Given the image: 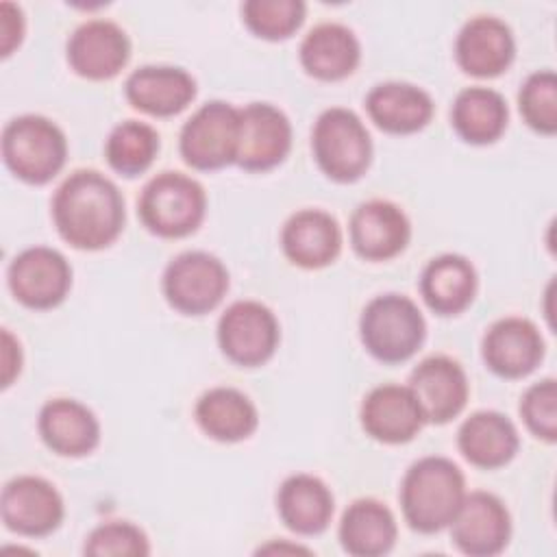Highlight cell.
<instances>
[{
    "label": "cell",
    "mask_w": 557,
    "mask_h": 557,
    "mask_svg": "<svg viewBox=\"0 0 557 557\" xmlns=\"http://www.w3.org/2000/svg\"><path fill=\"white\" fill-rule=\"evenodd\" d=\"M124 198L117 185L96 170L72 172L54 191L52 220L74 248L100 250L124 228Z\"/></svg>",
    "instance_id": "obj_1"
},
{
    "label": "cell",
    "mask_w": 557,
    "mask_h": 557,
    "mask_svg": "<svg viewBox=\"0 0 557 557\" xmlns=\"http://www.w3.org/2000/svg\"><path fill=\"white\" fill-rule=\"evenodd\" d=\"M398 496L413 531L437 533L453 522L466 496V479L450 459L422 457L405 472Z\"/></svg>",
    "instance_id": "obj_2"
},
{
    "label": "cell",
    "mask_w": 557,
    "mask_h": 557,
    "mask_svg": "<svg viewBox=\"0 0 557 557\" xmlns=\"http://www.w3.org/2000/svg\"><path fill=\"white\" fill-rule=\"evenodd\" d=\"M366 350L383 363H400L418 352L426 337V322L418 305L403 294L372 298L359 318Z\"/></svg>",
    "instance_id": "obj_3"
},
{
    "label": "cell",
    "mask_w": 557,
    "mask_h": 557,
    "mask_svg": "<svg viewBox=\"0 0 557 557\" xmlns=\"http://www.w3.org/2000/svg\"><path fill=\"white\" fill-rule=\"evenodd\" d=\"M207 211L202 185L183 172L152 176L137 200L141 224L159 237H185L194 233Z\"/></svg>",
    "instance_id": "obj_4"
},
{
    "label": "cell",
    "mask_w": 557,
    "mask_h": 557,
    "mask_svg": "<svg viewBox=\"0 0 557 557\" xmlns=\"http://www.w3.org/2000/svg\"><path fill=\"white\" fill-rule=\"evenodd\" d=\"M67 157L63 131L48 117L26 113L13 117L2 131V159L7 168L30 185L57 176Z\"/></svg>",
    "instance_id": "obj_5"
},
{
    "label": "cell",
    "mask_w": 557,
    "mask_h": 557,
    "mask_svg": "<svg viewBox=\"0 0 557 557\" xmlns=\"http://www.w3.org/2000/svg\"><path fill=\"white\" fill-rule=\"evenodd\" d=\"M311 148L320 170L337 183L361 178L372 161V139L366 124L344 107L320 113L311 131Z\"/></svg>",
    "instance_id": "obj_6"
},
{
    "label": "cell",
    "mask_w": 557,
    "mask_h": 557,
    "mask_svg": "<svg viewBox=\"0 0 557 557\" xmlns=\"http://www.w3.org/2000/svg\"><path fill=\"white\" fill-rule=\"evenodd\" d=\"M228 289L224 263L202 250L176 255L163 272V296L178 313L202 315L213 311Z\"/></svg>",
    "instance_id": "obj_7"
},
{
    "label": "cell",
    "mask_w": 557,
    "mask_h": 557,
    "mask_svg": "<svg viewBox=\"0 0 557 557\" xmlns=\"http://www.w3.org/2000/svg\"><path fill=\"white\" fill-rule=\"evenodd\" d=\"M239 109L224 100L205 102L181 128V157L194 170H220L235 163Z\"/></svg>",
    "instance_id": "obj_8"
},
{
    "label": "cell",
    "mask_w": 557,
    "mask_h": 557,
    "mask_svg": "<svg viewBox=\"0 0 557 557\" xmlns=\"http://www.w3.org/2000/svg\"><path fill=\"white\" fill-rule=\"evenodd\" d=\"M218 344L224 357L242 368L265 363L278 346V322L257 300H237L218 320Z\"/></svg>",
    "instance_id": "obj_9"
},
{
    "label": "cell",
    "mask_w": 557,
    "mask_h": 557,
    "mask_svg": "<svg viewBox=\"0 0 557 557\" xmlns=\"http://www.w3.org/2000/svg\"><path fill=\"white\" fill-rule=\"evenodd\" d=\"M11 294L28 309H52L72 285L67 259L48 246H33L13 257L7 272Z\"/></svg>",
    "instance_id": "obj_10"
},
{
    "label": "cell",
    "mask_w": 557,
    "mask_h": 557,
    "mask_svg": "<svg viewBox=\"0 0 557 557\" xmlns=\"http://www.w3.org/2000/svg\"><path fill=\"white\" fill-rule=\"evenodd\" d=\"M292 148V124L270 102H250L239 109L235 163L248 172H265L285 161Z\"/></svg>",
    "instance_id": "obj_11"
},
{
    "label": "cell",
    "mask_w": 557,
    "mask_h": 557,
    "mask_svg": "<svg viewBox=\"0 0 557 557\" xmlns=\"http://www.w3.org/2000/svg\"><path fill=\"white\" fill-rule=\"evenodd\" d=\"M2 522L26 537H44L59 529L65 507L57 487L33 474L11 479L0 496Z\"/></svg>",
    "instance_id": "obj_12"
},
{
    "label": "cell",
    "mask_w": 557,
    "mask_h": 557,
    "mask_svg": "<svg viewBox=\"0 0 557 557\" xmlns=\"http://www.w3.org/2000/svg\"><path fill=\"white\" fill-rule=\"evenodd\" d=\"M448 527L455 546L472 557L498 555L511 535L509 511L490 492L466 494Z\"/></svg>",
    "instance_id": "obj_13"
},
{
    "label": "cell",
    "mask_w": 557,
    "mask_h": 557,
    "mask_svg": "<svg viewBox=\"0 0 557 557\" xmlns=\"http://www.w3.org/2000/svg\"><path fill=\"white\" fill-rule=\"evenodd\" d=\"M411 389L424 422L444 424L457 418L468 400V379L463 368L444 355L422 359L409 374Z\"/></svg>",
    "instance_id": "obj_14"
},
{
    "label": "cell",
    "mask_w": 557,
    "mask_h": 557,
    "mask_svg": "<svg viewBox=\"0 0 557 557\" xmlns=\"http://www.w3.org/2000/svg\"><path fill=\"white\" fill-rule=\"evenodd\" d=\"M128 35L109 20H89L67 39L70 67L89 81H107L128 63Z\"/></svg>",
    "instance_id": "obj_15"
},
{
    "label": "cell",
    "mask_w": 557,
    "mask_h": 557,
    "mask_svg": "<svg viewBox=\"0 0 557 557\" xmlns=\"http://www.w3.org/2000/svg\"><path fill=\"white\" fill-rule=\"evenodd\" d=\"M481 355L494 374L520 379L540 366L544 357V339L531 320L509 315L487 329Z\"/></svg>",
    "instance_id": "obj_16"
},
{
    "label": "cell",
    "mask_w": 557,
    "mask_h": 557,
    "mask_svg": "<svg viewBox=\"0 0 557 557\" xmlns=\"http://www.w3.org/2000/svg\"><path fill=\"white\" fill-rule=\"evenodd\" d=\"M352 250L366 261H387L405 250L411 224L405 211L389 200L361 202L350 215Z\"/></svg>",
    "instance_id": "obj_17"
},
{
    "label": "cell",
    "mask_w": 557,
    "mask_h": 557,
    "mask_svg": "<svg viewBox=\"0 0 557 557\" xmlns=\"http://www.w3.org/2000/svg\"><path fill=\"white\" fill-rule=\"evenodd\" d=\"M516 57L511 28L494 15H476L468 20L455 41V59L459 67L479 78L503 74Z\"/></svg>",
    "instance_id": "obj_18"
},
{
    "label": "cell",
    "mask_w": 557,
    "mask_h": 557,
    "mask_svg": "<svg viewBox=\"0 0 557 557\" xmlns=\"http://www.w3.org/2000/svg\"><path fill=\"white\" fill-rule=\"evenodd\" d=\"M363 431L383 444H405L418 435L424 416L407 385L385 383L363 398L361 403Z\"/></svg>",
    "instance_id": "obj_19"
},
{
    "label": "cell",
    "mask_w": 557,
    "mask_h": 557,
    "mask_svg": "<svg viewBox=\"0 0 557 557\" xmlns=\"http://www.w3.org/2000/svg\"><path fill=\"white\" fill-rule=\"evenodd\" d=\"M281 246L294 265L318 270L337 259L342 250V231L331 213L322 209H302L285 222Z\"/></svg>",
    "instance_id": "obj_20"
},
{
    "label": "cell",
    "mask_w": 557,
    "mask_h": 557,
    "mask_svg": "<svg viewBox=\"0 0 557 557\" xmlns=\"http://www.w3.org/2000/svg\"><path fill=\"white\" fill-rule=\"evenodd\" d=\"M126 100L157 117H170L181 113L196 96V81L194 76L174 65H144L124 83Z\"/></svg>",
    "instance_id": "obj_21"
},
{
    "label": "cell",
    "mask_w": 557,
    "mask_h": 557,
    "mask_svg": "<svg viewBox=\"0 0 557 557\" xmlns=\"http://www.w3.org/2000/svg\"><path fill=\"white\" fill-rule=\"evenodd\" d=\"M39 435L61 457L89 455L100 442V424L94 411L72 398L48 400L39 411Z\"/></svg>",
    "instance_id": "obj_22"
},
{
    "label": "cell",
    "mask_w": 557,
    "mask_h": 557,
    "mask_svg": "<svg viewBox=\"0 0 557 557\" xmlns=\"http://www.w3.org/2000/svg\"><path fill=\"white\" fill-rule=\"evenodd\" d=\"M457 446L472 466L494 470L513 459L520 437L507 416L483 409L474 411L461 422L457 431Z\"/></svg>",
    "instance_id": "obj_23"
},
{
    "label": "cell",
    "mask_w": 557,
    "mask_h": 557,
    "mask_svg": "<svg viewBox=\"0 0 557 557\" xmlns=\"http://www.w3.org/2000/svg\"><path fill=\"white\" fill-rule=\"evenodd\" d=\"M370 120L394 135H407L424 128L433 117L431 96L411 83L389 81L374 85L366 96Z\"/></svg>",
    "instance_id": "obj_24"
},
{
    "label": "cell",
    "mask_w": 557,
    "mask_h": 557,
    "mask_svg": "<svg viewBox=\"0 0 557 557\" xmlns=\"http://www.w3.org/2000/svg\"><path fill=\"white\" fill-rule=\"evenodd\" d=\"M361 59V46L355 33L337 22L313 26L300 44V63L305 72L320 81H342L355 72Z\"/></svg>",
    "instance_id": "obj_25"
},
{
    "label": "cell",
    "mask_w": 557,
    "mask_h": 557,
    "mask_svg": "<svg viewBox=\"0 0 557 557\" xmlns=\"http://www.w3.org/2000/svg\"><path fill=\"white\" fill-rule=\"evenodd\" d=\"M276 511L289 531L318 535L333 518V494L313 474H292L276 492Z\"/></svg>",
    "instance_id": "obj_26"
},
{
    "label": "cell",
    "mask_w": 557,
    "mask_h": 557,
    "mask_svg": "<svg viewBox=\"0 0 557 557\" xmlns=\"http://www.w3.org/2000/svg\"><path fill=\"white\" fill-rule=\"evenodd\" d=\"M396 518L376 498H357L339 520V542L348 555L379 557L396 544Z\"/></svg>",
    "instance_id": "obj_27"
},
{
    "label": "cell",
    "mask_w": 557,
    "mask_h": 557,
    "mask_svg": "<svg viewBox=\"0 0 557 557\" xmlns=\"http://www.w3.org/2000/svg\"><path fill=\"white\" fill-rule=\"evenodd\" d=\"M420 294L440 315L461 313L476 294V270L461 255H440L422 270Z\"/></svg>",
    "instance_id": "obj_28"
},
{
    "label": "cell",
    "mask_w": 557,
    "mask_h": 557,
    "mask_svg": "<svg viewBox=\"0 0 557 557\" xmlns=\"http://www.w3.org/2000/svg\"><path fill=\"white\" fill-rule=\"evenodd\" d=\"M198 426L218 442H242L259 424L252 400L235 387H213L205 392L194 409Z\"/></svg>",
    "instance_id": "obj_29"
},
{
    "label": "cell",
    "mask_w": 557,
    "mask_h": 557,
    "mask_svg": "<svg viewBox=\"0 0 557 557\" xmlns=\"http://www.w3.org/2000/svg\"><path fill=\"white\" fill-rule=\"evenodd\" d=\"M509 120V109L505 98L490 87H468L457 94L453 109H450V122L457 135L476 146H485L496 141Z\"/></svg>",
    "instance_id": "obj_30"
},
{
    "label": "cell",
    "mask_w": 557,
    "mask_h": 557,
    "mask_svg": "<svg viewBox=\"0 0 557 557\" xmlns=\"http://www.w3.org/2000/svg\"><path fill=\"white\" fill-rule=\"evenodd\" d=\"M159 152V133L137 120L117 124L104 144L109 165L122 176H137L146 172Z\"/></svg>",
    "instance_id": "obj_31"
},
{
    "label": "cell",
    "mask_w": 557,
    "mask_h": 557,
    "mask_svg": "<svg viewBox=\"0 0 557 557\" xmlns=\"http://www.w3.org/2000/svg\"><path fill=\"white\" fill-rule=\"evenodd\" d=\"M244 24L261 39L278 41L294 35L305 20L302 0H246L242 4Z\"/></svg>",
    "instance_id": "obj_32"
},
{
    "label": "cell",
    "mask_w": 557,
    "mask_h": 557,
    "mask_svg": "<svg viewBox=\"0 0 557 557\" xmlns=\"http://www.w3.org/2000/svg\"><path fill=\"white\" fill-rule=\"evenodd\" d=\"M518 107L524 122L542 133L557 131V76L553 70H537L527 76L518 91Z\"/></svg>",
    "instance_id": "obj_33"
},
{
    "label": "cell",
    "mask_w": 557,
    "mask_h": 557,
    "mask_svg": "<svg viewBox=\"0 0 557 557\" xmlns=\"http://www.w3.org/2000/svg\"><path fill=\"white\" fill-rule=\"evenodd\" d=\"M85 555L94 557H144L150 553L146 533L126 520H113L96 527L85 540Z\"/></svg>",
    "instance_id": "obj_34"
},
{
    "label": "cell",
    "mask_w": 557,
    "mask_h": 557,
    "mask_svg": "<svg viewBox=\"0 0 557 557\" xmlns=\"http://www.w3.org/2000/svg\"><path fill=\"white\" fill-rule=\"evenodd\" d=\"M520 416L527 429L544 440H557V383L555 379H542L527 387L520 398Z\"/></svg>",
    "instance_id": "obj_35"
},
{
    "label": "cell",
    "mask_w": 557,
    "mask_h": 557,
    "mask_svg": "<svg viewBox=\"0 0 557 557\" xmlns=\"http://www.w3.org/2000/svg\"><path fill=\"white\" fill-rule=\"evenodd\" d=\"M0 35H2V57H9L15 46H20L24 35V17L20 7L11 2H2V17H0Z\"/></svg>",
    "instance_id": "obj_36"
},
{
    "label": "cell",
    "mask_w": 557,
    "mask_h": 557,
    "mask_svg": "<svg viewBox=\"0 0 557 557\" xmlns=\"http://www.w3.org/2000/svg\"><path fill=\"white\" fill-rule=\"evenodd\" d=\"M22 368V350L13 335L4 329L2 331V387H9L15 374Z\"/></svg>",
    "instance_id": "obj_37"
},
{
    "label": "cell",
    "mask_w": 557,
    "mask_h": 557,
    "mask_svg": "<svg viewBox=\"0 0 557 557\" xmlns=\"http://www.w3.org/2000/svg\"><path fill=\"white\" fill-rule=\"evenodd\" d=\"M283 550H289V553H309L307 548H302V546H298V544H292V546H287V544H268V546H261L257 553H283Z\"/></svg>",
    "instance_id": "obj_38"
}]
</instances>
